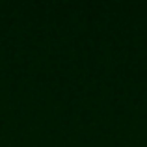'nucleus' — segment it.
I'll use <instances>...</instances> for the list:
<instances>
[]
</instances>
